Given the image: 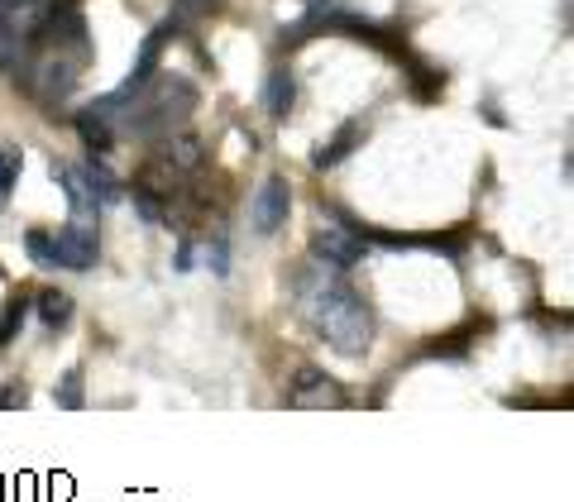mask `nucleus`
Segmentation results:
<instances>
[{
  "mask_svg": "<svg viewBox=\"0 0 574 502\" xmlns=\"http://www.w3.org/2000/svg\"><path fill=\"white\" fill-rule=\"evenodd\" d=\"M39 316H44V326H67V316H72V302H67L63 292H44L39 297Z\"/></svg>",
  "mask_w": 574,
  "mask_h": 502,
  "instance_id": "1a4fd4ad",
  "label": "nucleus"
},
{
  "mask_svg": "<svg viewBox=\"0 0 574 502\" xmlns=\"http://www.w3.org/2000/svg\"><path fill=\"white\" fill-rule=\"evenodd\" d=\"M345 393L335 388V378L316 369H302L297 373V383H292V407H340Z\"/></svg>",
  "mask_w": 574,
  "mask_h": 502,
  "instance_id": "39448f33",
  "label": "nucleus"
},
{
  "mask_svg": "<svg viewBox=\"0 0 574 502\" xmlns=\"http://www.w3.org/2000/svg\"><path fill=\"white\" fill-rule=\"evenodd\" d=\"M297 101V82H292V72H273V82H268V110L287 120V110Z\"/></svg>",
  "mask_w": 574,
  "mask_h": 502,
  "instance_id": "6e6552de",
  "label": "nucleus"
},
{
  "mask_svg": "<svg viewBox=\"0 0 574 502\" xmlns=\"http://www.w3.org/2000/svg\"><path fill=\"white\" fill-rule=\"evenodd\" d=\"M302 311H307L311 326L326 335V345H335L350 359L364 354L369 340H374V311L359 302L340 278H316V283L302 287Z\"/></svg>",
  "mask_w": 574,
  "mask_h": 502,
  "instance_id": "f257e3e1",
  "label": "nucleus"
},
{
  "mask_svg": "<svg viewBox=\"0 0 574 502\" xmlns=\"http://www.w3.org/2000/svg\"><path fill=\"white\" fill-rule=\"evenodd\" d=\"M58 402H63V407H82V378H77V373H67V378H63Z\"/></svg>",
  "mask_w": 574,
  "mask_h": 502,
  "instance_id": "ddd939ff",
  "label": "nucleus"
},
{
  "mask_svg": "<svg viewBox=\"0 0 574 502\" xmlns=\"http://www.w3.org/2000/svg\"><path fill=\"white\" fill-rule=\"evenodd\" d=\"M82 177H87V187H91V197H96V206H115V201H120V182H115V177L106 173L96 158L87 163V173H82Z\"/></svg>",
  "mask_w": 574,
  "mask_h": 502,
  "instance_id": "0eeeda50",
  "label": "nucleus"
},
{
  "mask_svg": "<svg viewBox=\"0 0 574 502\" xmlns=\"http://www.w3.org/2000/svg\"><path fill=\"white\" fill-rule=\"evenodd\" d=\"M15 177H20V149H15V144H0V201L10 197Z\"/></svg>",
  "mask_w": 574,
  "mask_h": 502,
  "instance_id": "9d476101",
  "label": "nucleus"
},
{
  "mask_svg": "<svg viewBox=\"0 0 574 502\" xmlns=\"http://www.w3.org/2000/svg\"><path fill=\"white\" fill-rule=\"evenodd\" d=\"M158 153H163V163H168L173 173H197L201 168V139L197 134H168Z\"/></svg>",
  "mask_w": 574,
  "mask_h": 502,
  "instance_id": "423d86ee",
  "label": "nucleus"
},
{
  "mask_svg": "<svg viewBox=\"0 0 574 502\" xmlns=\"http://www.w3.org/2000/svg\"><path fill=\"white\" fill-rule=\"evenodd\" d=\"M192 10H211V5H221V0H187Z\"/></svg>",
  "mask_w": 574,
  "mask_h": 502,
  "instance_id": "2eb2a0df",
  "label": "nucleus"
},
{
  "mask_svg": "<svg viewBox=\"0 0 574 502\" xmlns=\"http://www.w3.org/2000/svg\"><path fill=\"white\" fill-rule=\"evenodd\" d=\"M29 254L44 268H91L96 263V235L87 225H67L58 235H29Z\"/></svg>",
  "mask_w": 574,
  "mask_h": 502,
  "instance_id": "f03ea898",
  "label": "nucleus"
},
{
  "mask_svg": "<svg viewBox=\"0 0 574 502\" xmlns=\"http://www.w3.org/2000/svg\"><path fill=\"white\" fill-rule=\"evenodd\" d=\"M20 326H24V302H10V306H5V321H0V350L15 340V330H20Z\"/></svg>",
  "mask_w": 574,
  "mask_h": 502,
  "instance_id": "f8f14e48",
  "label": "nucleus"
},
{
  "mask_svg": "<svg viewBox=\"0 0 574 502\" xmlns=\"http://www.w3.org/2000/svg\"><path fill=\"white\" fill-rule=\"evenodd\" d=\"M287 206H292V192H287L283 177H268L264 187H259V197L249 206V220H254V230L259 235H278L287 220Z\"/></svg>",
  "mask_w": 574,
  "mask_h": 502,
  "instance_id": "7ed1b4c3",
  "label": "nucleus"
},
{
  "mask_svg": "<svg viewBox=\"0 0 574 502\" xmlns=\"http://www.w3.org/2000/svg\"><path fill=\"white\" fill-rule=\"evenodd\" d=\"M15 402H24V388H5L0 393V407H15Z\"/></svg>",
  "mask_w": 574,
  "mask_h": 502,
  "instance_id": "4468645a",
  "label": "nucleus"
},
{
  "mask_svg": "<svg viewBox=\"0 0 574 502\" xmlns=\"http://www.w3.org/2000/svg\"><path fill=\"white\" fill-rule=\"evenodd\" d=\"M311 249H316V259H326L331 268H350V263H359V254H364L359 235H350L345 225H321Z\"/></svg>",
  "mask_w": 574,
  "mask_h": 502,
  "instance_id": "20e7f679",
  "label": "nucleus"
},
{
  "mask_svg": "<svg viewBox=\"0 0 574 502\" xmlns=\"http://www.w3.org/2000/svg\"><path fill=\"white\" fill-rule=\"evenodd\" d=\"M354 144H359V130L350 125V130L340 134V139H335L331 149H321V153H316V168H335V163H340V158H345V153H350Z\"/></svg>",
  "mask_w": 574,
  "mask_h": 502,
  "instance_id": "9b49d317",
  "label": "nucleus"
}]
</instances>
